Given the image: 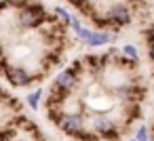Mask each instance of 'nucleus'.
I'll list each match as a JSON object with an SVG mask.
<instances>
[{"instance_id": "1", "label": "nucleus", "mask_w": 154, "mask_h": 141, "mask_svg": "<svg viewBox=\"0 0 154 141\" xmlns=\"http://www.w3.org/2000/svg\"><path fill=\"white\" fill-rule=\"evenodd\" d=\"M49 15L45 11L42 4L38 2H19V11H17V23L21 30H36L42 23H47Z\"/></svg>"}, {"instance_id": "2", "label": "nucleus", "mask_w": 154, "mask_h": 141, "mask_svg": "<svg viewBox=\"0 0 154 141\" xmlns=\"http://www.w3.org/2000/svg\"><path fill=\"white\" fill-rule=\"evenodd\" d=\"M78 70H80V63L61 70V72L55 76V80H53V88H51V93H55V95H59V97H63V99H66L70 93H74L76 86H78V80H80Z\"/></svg>"}, {"instance_id": "3", "label": "nucleus", "mask_w": 154, "mask_h": 141, "mask_svg": "<svg viewBox=\"0 0 154 141\" xmlns=\"http://www.w3.org/2000/svg\"><path fill=\"white\" fill-rule=\"evenodd\" d=\"M103 17L108 21V28H114V30H122V28H127L133 21V13H131V7L127 2H114V4H110L103 11Z\"/></svg>"}, {"instance_id": "4", "label": "nucleus", "mask_w": 154, "mask_h": 141, "mask_svg": "<svg viewBox=\"0 0 154 141\" xmlns=\"http://www.w3.org/2000/svg\"><path fill=\"white\" fill-rule=\"evenodd\" d=\"M76 36H78L80 42H85V44L91 46V49L106 46V44H110V42L116 40V34H110V32H106V30H91V28H80V30L76 32Z\"/></svg>"}, {"instance_id": "5", "label": "nucleus", "mask_w": 154, "mask_h": 141, "mask_svg": "<svg viewBox=\"0 0 154 141\" xmlns=\"http://www.w3.org/2000/svg\"><path fill=\"white\" fill-rule=\"evenodd\" d=\"M91 130L97 133L99 139H108V141H118L120 139V133H118V126L112 118H108L106 114H97L93 116V126Z\"/></svg>"}, {"instance_id": "6", "label": "nucleus", "mask_w": 154, "mask_h": 141, "mask_svg": "<svg viewBox=\"0 0 154 141\" xmlns=\"http://www.w3.org/2000/svg\"><path fill=\"white\" fill-rule=\"evenodd\" d=\"M57 128L61 130V133H66L68 137H74V135H78L82 128H87L85 126V118L78 114V112H66L63 110V114L59 116V120H57Z\"/></svg>"}, {"instance_id": "7", "label": "nucleus", "mask_w": 154, "mask_h": 141, "mask_svg": "<svg viewBox=\"0 0 154 141\" xmlns=\"http://www.w3.org/2000/svg\"><path fill=\"white\" fill-rule=\"evenodd\" d=\"M5 78L13 84V86H30L32 84V80H34V76L26 70V68H21V65H9L7 68V72H5Z\"/></svg>"}, {"instance_id": "8", "label": "nucleus", "mask_w": 154, "mask_h": 141, "mask_svg": "<svg viewBox=\"0 0 154 141\" xmlns=\"http://www.w3.org/2000/svg\"><path fill=\"white\" fill-rule=\"evenodd\" d=\"M70 4H74V9H78L85 17H93L95 15V9H93V2L91 0H68Z\"/></svg>"}, {"instance_id": "9", "label": "nucleus", "mask_w": 154, "mask_h": 141, "mask_svg": "<svg viewBox=\"0 0 154 141\" xmlns=\"http://www.w3.org/2000/svg\"><path fill=\"white\" fill-rule=\"evenodd\" d=\"M120 55H122L129 63H133V65L139 61V51H137V46H135V44H122Z\"/></svg>"}, {"instance_id": "10", "label": "nucleus", "mask_w": 154, "mask_h": 141, "mask_svg": "<svg viewBox=\"0 0 154 141\" xmlns=\"http://www.w3.org/2000/svg\"><path fill=\"white\" fill-rule=\"evenodd\" d=\"M53 11H55V17L59 19V26H70V23H72V15H70V11H66L63 7H55Z\"/></svg>"}, {"instance_id": "11", "label": "nucleus", "mask_w": 154, "mask_h": 141, "mask_svg": "<svg viewBox=\"0 0 154 141\" xmlns=\"http://www.w3.org/2000/svg\"><path fill=\"white\" fill-rule=\"evenodd\" d=\"M72 139H76V141H99V137H97V133L95 130H91V128H82L78 135H74Z\"/></svg>"}, {"instance_id": "12", "label": "nucleus", "mask_w": 154, "mask_h": 141, "mask_svg": "<svg viewBox=\"0 0 154 141\" xmlns=\"http://www.w3.org/2000/svg\"><path fill=\"white\" fill-rule=\"evenodd\" d=\"M40 99H42V88H36V91H32V93L28 95V105H30L32 110H38Z\"/></svg>"}, {"instance_id": "13", "label": "nucleus", "mask_w": 154, "mask_h": 141, "mask_svg": "<svg viewBox=\"0 0 154 141\" xmlns=\"http://www.w3.org/2000/svg\"><path fill=\"white\" fill-rule=\"evenodd\" d=\"M148 137H150L148 126H146V124H139V126L135 128V137H133V139H135V141H141V139H148Z\"/></svg>"}, {"instance_id": "14", "label": "nucleus", "mask_w": 154, "mask_h": 141, "mask_svg": "<svg viewBox=\"0 0 154 141\" xmlns=\"http://www.w3.org/2000/svg\"><path fill=\"white\" fill-rule=\"evenodd\" d=\"M143 36H146V40H148V44H154V26H150V28L143 32Z\"/></svg>"}, {"instance_id": "15", "label": "nucleus", "mask_w": 154, "mask_h": 141, "mask_svg": "<svg viewBox=\"0 0 154 141\" xmlns=\"http://www.w3.org/2000/svg\"><path fill=\"white\" fill-rule=\"evenodd\" d=\"M148 57H150V61L154 63V44H148Z\"/></svg>"}, {"instance_id": "16", "label": "nucleus", "mask_w": 154, "mask_h": 141, "mask_svg": "<svg viewBox=\"0 0 154 141\" xmlns=\"http://www.w3.org/2000/svg\"><path fill=\"white\" fill-rule=\"evenodd\" d=\"M0 59H2V44H0Z\"/></svg>"}, {"instance_id": "17", "label": "nucleus", "mask_w": 154, "mask_h": 141, "mask_svg": "<svg viewBox=\"0 0 154 141\" xmlns=\"http://www.w3.org/2000/svg\"><path fill=\"white\" fill-rule=\"evenodd\" d=\"M141 141H152V139H150V137H148V139H141Z\"/></svg>"}, {"instance_id": "18", "label": "nucleus", "mask_w": 154, "mask_h": 141, "mask_svg": "<svg viewBox=\"0 0 154 141\" xmlns=\"http://www.w3.org/2000/svg\"><path fill=\"white\" fill-rule=\"evenodd\" d=\"M129 141H135V139H129Z\"/></svg>"}, {"instance_id": "19", "label": "nucleus", "mask_w": 154, "mask_h": 141, "mask_svg": "<svg viewBox=\"0 0 154 141\" xmlns=\"http://www.w3.org/2000/svg\"><path fill=\"white\" fill-rule=\"evenodd\" d=\"M150 139H152V141H154V137H150Z\"/></svg>"}]
</instances>
